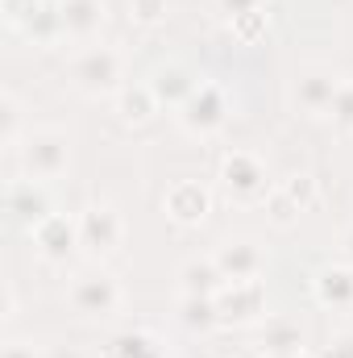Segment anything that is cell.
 Returning <instances> with one entry per match:
<instances>
[{
  "label": "cell",
  "instance_id": "1f68e13d",
  "mask_svg": "<svg viewBox=\"0 0 353 358\" xmlns=\"http://www.w3.org/2000/svg\"><path fill=\"white\" fill-rule=\"evenodd\" d=\"M100 358H121V355H117L112 346H104V350H100Z\"/></svg>",
  "mask_w": 353,
  "mask_h": 358
},
{
  "label": "cell",
  "instance_id": "5b68a950",
  "mask_svg": "<svg viewBox=\"0 0 353 358\" xmlns=\"http://www.w3.org/2000/svg\"><path fill=\"white\" fill-rule=\"evenodd\" d=\"M341 84H345V80H341L333 67H324V63L303 67V71L295 76V88H291L295 113H303V117H329V108H333Z\"/></svg>",
  "mask_w": 353,
  "mask_h": 358
},
{
  "label": "cell",
  "instance_id": "ffe728a7",
  "mask_svg": "<svg viewBox=\"0 0 353 358\" xmlns=\"http://www.w3.org/2000/svg\"><path fill=\"white\" fill-rule=\"evenodd\" d=\"M108 346L121 358H163V346H158V338H154L150 329H125V334H117Z\"/></svg>",
  "mask_w": 353,
  "mask_h": 358
},
{
  "label": "cell",
  "instance_id": "9c48e42d",
  "mask_svg": "<svg viewBox=\"0 0 353 358\" xmlns=\"http://www.w3.org/2000/svg\"><path fill=\"white\" fill-rule=\"evenodd\" d=\"M212 263L220 267V275L229 283H237V279H262L266 255L254 238H229V242H220V250L212 255Z\"/></svg>",
  "mask_w": 353,
  "mask_h": 358
},
{
  "label": "cell",
  "instance_id": "8992f818",
  "mask_svg": "<svg viewBox=\"0 0 353 358\" xmlns=\"http://www.w3.org/2000/svg\"><path fill=\"white\" fill-rule=\"evenodd\" d=\"M220 183H225V192H229L233 200H241V204H262L266 192L274 187V183L266 179V167L250 155V150L225 155V163H220Z\"/></svg>",
  "mask_w": 353,
  "mask_h": 358
},
{
  "label": "cell",
  "instance_id": "d6a6232c",
  "mask_svg": "<svg viewBox=\"0 0 353 358\" xmlns=\"http://www.w3.org/2000/svg\"><path fill=\"white\" fill-rule=\"evenodd\" d=\"M262 358H303V355H262Z\"/></svg>",
  "mask_w": 353,
  "mask_h": 358
},
{
  "label": "cell",
  "instance_id": "f1b7e54d",
  "mask_svg": "<svg viewBox=\"0 0 353 358\" xmlns=\"http://www.w3.org/2000/svg\"><path fill=\"white\" fill-rule=\"evenodd\" d=\"M4 358H46V350H38L25 338H13V342H4Z\"/></svg>",
  "mask_w": 353,
  "mask_h": 358
},
{
  "label": "cell",
  "instance_id": "2e32d148",
  "mask_svg": "<svg viewBox=\"0 0 353 358\" xmlns=\"http://www.w3.org/2000/svg\"><path fill=\"white\" fill-rule=\"evenodd\" d=\"M150 88H154V96H158V104L179 108V104H183V100L195 92V80H191V71H187L183 63H163V67L154 71Z\"/></svg>",
  "mask_w": 353,
  "mask_h": 358
},
{
  "label": "cell",
  "instance_id": "83f0119b",
  "mask_svg": "<svg viewBox=\"0 0 353 358\" xmlns=\"http://www.w3.org/2000/svg\"><path fill=\"white\" fill-rule=\"evenodd\" d=\"M320 358H353V334H337V338H329V346L320 350Z\"/></svg>",
  "mask_w": 353,
  "mask_h": 358
},
{
  "label": "cell",
  "instance_id": "4316f807",
  "mask_svg": "<svg viewBox=\"0 0 353 358\" xmlns=\"http://www.w3.org/2000/svg\"><path fill=\"white\" fill-rule=\"evenodd\" d=\"M129 13H133V21H142V25H154V21L167 17V0H129Z\"/></svg>",
  "mask_w": 353,
  "mask_h": 358
},
{
  "label": "cell",
  "instance_id": "8fae6325",
  "mask_svg": "<svg viewBox=\"0 0 353 358\" xmlns=\"http://www.w3.org/2000/svg\"><path fill=\"white\" fill-rule=\"evenodd\" d=\"M163 208H167V217L179 221V225H200L212 213V192L204 183H195V179H179V183H171Z\"/></svg>",
  "mask_w": 353,
  "mask_h": 358
},
{
  "label": "cell",
  "instance_id": "5bb4252c",
  "mask_svg": "<svg viewBox=\"0 0 353 358\" xmlns=\"http://www.w3.org/2000/svg\"><path fill=\"white\" fill-rule=\"evenodd\" d=\"M312 292L324 308H353V267H324L316 271Z\"/></svg>",
  "mask_w": 353,
  "mask_h": 358
},
{
  "label": "cell",
  "instance_id": "30bf717a",
  "mask_svg": "<svg viewBox=\"0 0 353 358\" xmlns=\"http://www.w3.org/2000/svg\"><path fill=\"white\" fill-rule=\"evenodd\" d=\"M29 238H33V246H38V255H42V259L63 263V259L80 246V217L50 213L38 229H29Z\"/></svg>",
  "mask_w": 353,
  "mask_h": 358
},
{
  "label": "cell",
  "instance_id": "44dd1931",
  "mask_svg": "<svg viewBox=\"0 0 353 358\" xmlns=\"http://www.w3.org/2000/svg\"><path fill=\"white\" fill-rule=\"evenodd\" d=\"M262 208H266V217H270V225H278V229H291L295 221H299V204H295V196L278 183V187H270L266 192V200H262Z\"/></svg>",
  "mask_w": 353,
  "mask_h": 358
},
{
  "label": "cell",
  "instance_id": "9a60e30c",
  "mask_svg": "<svg viewBox=\"0 0 353 358\" xmlns=\"http://www.w3.org/2000/svg\"><path fill=\"white\" fill-rule=\"evenodd\" d=\"M158 108L163 104H158V96H154L150 84H125V88L117 92V117L125 125H146Z\"/></svg>",
  "mask_w": 353,
  "mask_h": 358
},
{
  "label": "cell",
  "instance_id": "4fadbf2b",
  "mask_svg": "<svg viewBox=\"0 0 353 358\" xmlns=\"http://www.w3.org/2000/svg\"><path fill=\"white\" fill-rule=\"evenodd\" d=\"M63 8V38L91 42L104 25V0H59Z\"/></svg>",
  "mask_w": 353,
  "mask_h": 358
},
{
  "label": "cell",
  "instance_id": "e0dca14e",
  "mask_svg": "<svg viewBox=\"0 0 353 358\" xmlns=\"http://www.w3.org/2000/svg\"><path fill=\"white\" fill-rule=\"evenodd\" d=\"M225 283H229V279L220 275V267H216L212 259H191V263H183V271H179L183 296H212V300H216V292H220Z\"/></svg>",
  "mask_w": 353,
  "mask_h": 358
},
{
  "label": "cell",
  "instance_id": "d4e9b609",
  "mask_svg": "<svg viewBox=\"0 0 353 358\" xmlns=\"http://www.w3.org/2000/svg\"><path fill=\"white\" fill-rule=\"evenodd\" d=\"M42 4H46V0H0V13H4V21H8L13 29H25Z\"/></svg>",
  "mask_w": 353,
  "mask_h": 358
},
{
  "label": "cell",
  "instance_id": "277c9868",
  "mask_svg": "<svg viewBox=\"0 0 353 358\" xmlns=\"http://www.w3.org/2000/svg\"><path fill=\"white\" fill-rule=\"evenodd\" d=\"M179 125L191 134V138H208V134H216L225 121H229V96L220 84H212V80H200L195 92L179 104Z\"/></svg>",
  "mask_w": 353,
  "mask_h": 358
},
{
  "label": "cell",
  "instance_id": "d6986e66",
  "mask_svg": "<svg viewBox=\"0 0 353 358\" xmlns=\"http://www.w3.org/2000/svg\"><path fill=\"white\" fill-rule=\"evenodd\" d=\"M179 321L195 334H208L212 325H220V313H216V300L212 296H183L179 300Z\"/></svg>",
  "mask_w": 353,
  "mask_h": 358
},
{
  "label": "cell",
  "instance_id": "7402d4cb",
  "mask_svg": "<svg viewBox=\"0 0 353 358\" xmlns=\"http://www.w3.org/2000/svg\"><path fill=\"white\" fill-rule=\"evenodd\" d=\"M0 138H4V146L8 150H17L21 146V100L13 96V92H4L0 96Z\"/></svg>",
  "mask_w": 353,
  "mask_h": 358
},
{
  "label": "cell",
  "instance_id": "4dcf8cb0",
  "mask_svg": "<svg viewBox=\"0 0 353 358\" xmlns=\"http://www.w3.org/2000/svg\"><path fill=\"white\" fill-rule=\"evenodd\" d=\"M46 358H84L75 346H46Z\"/></svg>",
  "mask_w": 353,
  "mask_h": 358
},
{
  "label": "cell",
  "instance_id": "ba28073f",
  "mask_svg": "<svg viewBox=\"0 0 353 358\" xmlns=\"http://www.w3.org/2000/svg\"><path fill=\"white\" fill-rule=\"evenodd\" d=\"M220 325H250L266 317V283L262 279H237L216 292Z\"/></svg>",
  "mask_w": 353,
  "mask_h": 358
},
{
  "label": "cell",
  "instance_id": "7a4b0ae2",
  "mask_svg": "<svg viewBox=\"0 0 353 358\" xmlns=\"http://www.w3.org/2000/svg\"><path fill=\"white\" fill-rule=\"evenodd\" d=\"M121 71H125V59L112 46H84L71 59V84L84 96H117L121 92Z\"/></svg>",
  "mask_w": 353,
  "mask_h": 358
},
{
  "label": "cell",
  "instance_id": "cb8c5ba5",
  "mask_svg": "<svg viewBox=\"0 0 353 358\" xmlns=\"http://www.w3.org/2000/svg\"><path fill=\"white\" fill-rule=\"evenodd\" d=\"M229 29H233V38L237 42H258L266 34V8H258V13H241V17H229Z\"/></svg>",
  "mask_w": 353,
  "mask_h": 358
},
{
  "label": "cell",
  "instance_id": "3957f363",
  "mask_svg": "<svg viewBox=\"0 0 353 358\" xmlns=\"http://www.w3.org/2000/svg\"><path fill=\"white\" fill-rule=\"evenodd\" d=\"M71 308L88 321H100V317H112L121 308V283L100 267H84L75 279H71V292H67Z\"/></svg>",
  "mask_w": 353,
  "mask_h": 358
},
{
  "label": "cell",
  "instance_id": "52a82bcc",
  "mask_svg": "<svg viewBox=\"0 0 353 358\" xmlns=\"http://www.w3.org/2000/svg\"><path fill=\"white\" fill-rule=\"evenodd\" d=\"M125 238V221L112 204H88L80 213V246L91 259H108Z\"/></svg>",
  "mask_w": 353,
  "mask_h": 358
},
{
  "label": "cell",
  "instance_id": "ac0fdd59",
  "mask_svg": "<svg viewBox=\"0 0 353 358\" xmlns=\"http://www.w3.org/2000/svg\"><path fill=\"white\" fill-rule=\"evenodd\" d=\"M258 350L262 355H303V334H299L295 321L274 317V321H266L262 334H258Z\"/></svg>",
  "mask_w": 353,
  "mask_h": 358
},
{
  "label": "cell",
  "instance_id": "f546056e",
  "mask_svg": "<svg viewBox=\"0 0 353 358\" xmlns=\"http://www.w3.org/2000/svg\"><path fill=\"white\" fill-rule=\"evenodd\" d=\"M220 4V13H229V17H241V13H258L266 8V0H216Z\"/></svg>",
  "mask_w": 353,
  "mask_h": 358
},
{
  "label": "cell",
  "instance_id": "6da1fadb",
  "mask_svg": "<svg viewBox=\"0 0 353 358\" xmlns=\"http://www.w3.org/2000/svg\"><path fill=\"white\" fill-rule=\"evenodd\" d=\"M17 159H21V176L38 179V183H50L67 171L71 163V142L63 129H29L17 146Z\"/></svg>",
  "mask_w": 353,
  "mask_h": 358
},
{
  "label": "cell",
  "instance_id": "603a6c76",
  "mask_svg": "<svg viewBox=\"0 0 353 358\" xmlns=\"http://www.w3.org/2000/svg\"><path fill=\"white\" fill-rule=\"evenodd\" d=\"M329 121H333V129H337L341 138H353V80L341 84L337 100H333V108H329Z\"/></svg>",
  "mask_w": 353,
  "mask_h": 358
},
{
  "label": "cell",
  "instance_id": "484cf974",
  "mask_svg": "<svg viewBox=\"0 0 353 358\" xmlns=\"http://www.w3.org/2000/svg\"><path fill=\"white\" fill-rule=\"evenodd\" d=\"M283 187H287V192L295 196V204H299L303 213H308V208L316 204V179H312V176H291L287 183H283Z\"/></svg>",
  "mask_w": 353,
  "mask_h": 358
},
{
  "label": "cell",
  "instance_id": "7c38bea8",
  "mask_svg": "<svg viewBox=\"0 0 353 358\" xmlns=\"http://www.w3.org/2000/svg\"><path fill=\"white\" fill-rule=\"evenodd\" d=\"M8 213L25 225V229H38L54 208H50V196H46V183L38 179H13L8 183Z\"/></svg>",
  "mask_w": 353,
  "mask_h": 358
}]
</instances>
